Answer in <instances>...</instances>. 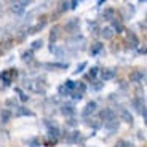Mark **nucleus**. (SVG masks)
I'll use <instances>...</instances> for the list:
<instances>
[{"instance_id": "nucleus-1", "label": "nucleus", "mask_w": 147, "mask_h": 147, "mask_svg": "<svg viewBox=\"0 0 147 147\" xmlns=\"http://www.w3.org/2000/svg\"><path fill=\"white\" fill-rule=\"evenodd\" d=\"M24 83L27 85V88L34 93H40V94H45L47 91V85L45 82H40V80H26Z\"/></svg>"}, {"instance_id": "nucleus-2", "label": "nucleus", "mask_w": 147, "mask_h": 147, "mask_svg": "<svg viewBox=\"0 0 147 147\" xmlns=\"http://www.w3.org/2000/svg\"><path fill=\"white\" fill-rule=\"evenodd\" d=\"M83 43H85V38H83L82 35H77V37H72V38H69V42H67V47H70L74 51H77V50H82V48H83Z\"/></svg>"}, {"instance_id": "nucleus-3", "label": "nucleus", "mask_w": 147, "mask_h": 147, "mask_svg": "<svg viewBox=\"0 0 147 147\" xmlns=\"http://www.w3.org/2000/svg\"><path fill=\"white\" fill-rule=\"evenodd\" d=\"M27 5H30V2H26V0H21V2H13V3H11V11H13L15 15L21 16L22 13H24V10H26Z\"/></svg>"}, {"instance_id": "nucleus-4", "label": "nucleus", "mask_w": 147, "mask_h": 147, "mask_svg": "<svg viewBox=\"0 0 147 147\" xmlns=\"http://www.w3.org/2000/svg\"><path fill=\"white\" fill-rule=\"evenodd\" d=\"M85 90H86V86H85V83H82V82H78V83H75V90H74L70 94H72V98L75 101H80L82 98H83V93Z\"/></svg>"}, {"instance_id": "nucleus-5", "label": "nucleus", "mask_w": 147, "mask_h": 147, "mask_svg": "<svg viewBox=\"0 0 147 147\" xmlns=\"http://www.w3.org/2000/svg\"><path fill=\"white\" fill-rule=\"evenodd\" d=\"M74 90H75V82L74 80H66V83H64L63 86H59V94L67 96V94H70Z\"/></svg>"}, {"instance_id": "nucleus-6", "label": "nucleus", "mask_w": 147, "mask_h": 147, "mask_svg": "<svg viewBox=\"0 0 147 147\" xmlns=\"http://www.w3.org/2000/svg\"><path fill=\"white\" fill-rule=\"evenodd\" d=\"M16 75V70L15 69H8V70H3V72L0 74V78L3 80L5 85H10L13 82V77Z\"/></svg>"}, {"instance_id": "nucleus-7", "label": "nucleus", "mask_w": 147, "mask_h": 147, "mask_svg": "<svg viewBox=\"0 0 147 147\" xmlns=\"http://www.w3.org/2000/svg\"><path fill=\"white\" fill-rule=\"evenodd\" d=\"M78 27H80V19L78 18H72V19H69V21L66 22V30L67 32H77L78 30Z\"/></svg>"}, {"instance_id": "nucleus-8", "label": "nucleus", "mask_w": 147, "mask_h": 147, "mask_svg": "<svg viewBox=\"0 0 147 147\" xmlns=\"http://www.w3.org/2000/svg\"><path fill=\"white\" fill-rule=\"evenodd\" d=\"M133 104H134V107H136L138 112L146 118V101H144V98H138V99H134Z\"/></svg>"}, {"instance_id": "nucleus-9", "label": "nucleus", "mask_w": 147, "mask_h": 147, "mask_svg": "<svg viewBox=\"0 0 147 147\" xmlns=\"http://www.w3.org/2000/svg\"><path fill=\"white\" fill-rule=\"evenodd\" d=\"M96 109H98V104H96V101H90L86 106H85V109H83V117H90V115H93L96 112Z\"/></svg>"}, {"instance_id": "nucleus-10", "label": "nucleus", "mask_w": 147, "mask_h": 147, "mask_svg": "<svg viewBox=\"0 0 147 147\" xmlns=\"http://www.w3.org/2000/svg\"><path fill=\"white\" fill-rule=\"evenodd\" d=\"M61 114L66 115V117H69V115H74L75 114V106H74L72 102H66L61 106Z\"/></svg>"}, {"instance_id": "nucleus-11", "label": "nucleus", "mask_w": 147, "mask_h": 147, "mask_svg": "<svg viewBox=\"0 0 147 147\" xmlns=\"http://www.w3.org/2000/svg\"><path fill=\"white\" fill-rule=\"evenodd\" d=\"M114 118H117V114L112 109H104L101 112V121H109V120H114Z\"/></svg>"}, {"instance_id": "nucleus-12", "label": "nucleus", "mask_w": 147, "mask_h": 147, "mask_svg": "<svg viewBox=\"0 0 147 147\" xmlns=\"http://www.w3.org/2000/svg\"><path fill=\"white\" fill-rule=\"evenodd\" d=\"M144 78H146V74H144L142 70H133V72L129 74V80H131V82H136V83L142 82Z\"/></svg>"}, {"instance_id": "nucleus-13", "label": "nucleus", "mask_w": 147, "mask_h": 147, "mask_svg": "<svg viewBox=\"0 0 147 147\" xmlns=\"http://www.w3.org/2000/svg\"><path fill=\"white\" fill-rule=\"evenodd\" d=\"M115 74H117L115 69H102L101 70V80H102V83L107 82V80H110V78H114Z\"/></svg>"}, {"instance_id": "nucleus-14", "label": "nucleus", "mask_w": 147, "mask_h": 147, "mask_svg": "<svg viewBox=\"0 0 147 147\" xmlns=\"http://www.w3.org/2000/svg\"><path fill=\"white\" fill-rule=\"evenodd\" d=\"M59 35H61V27H59V26H55V27L51 29V32H50V42H51V45H56Z\"/></svg>"}, {"instance_id": "nucleus-15", "label": "nucleus", "mask_w": 147, "mask_h": 147, "mask_svg": "<svg viewBox=\"0 0 147 147\" xmlns=\"http://www.w3.org/2000/svg\"><path fill=\"white\" fill-rule=\"evenodd\" d=\"M104 126H106L109 131H117L118 126H120V123H118V118H114V120H109V121H104Z\"/></svg>"}, {"instance_id": "nucleus-16", "label": "nucleus", "mask_w": 147, "mask_h": 147, "mask_svg": "<svg viewBox=\"0 0 147 147\" xmlns=\"http://www.w3.org/2000/svg\"><path fill=\"white\" fill-rule=\"evenodd\" d=\"M78 139H80V131L67 133V136H66V142H69V144H75V142H78Z\"/></svg>"}, {"instance_id": "nucleus-17", "label": "nucleus", "mask_w": 147, "mask_h": 147, "mask_svg": "<svg viewBox=\"0 0 147 147\" xmlns=\"http://www.w3.org/2000/svg\"><path fill=\"white\" fill-rule=\"evenodd\" d=\"M15 115H16V117H24V115H29V117H32L34 112H32V110H29L27 107H21V106H18V107H16Z\"/></svg>"}, {"instance_id": "nucleus-18", "label": "nucleus", "mask_w": 147, "mask_h": 147, "mask_svg": "<svg viewBox=\"0 0 147 147\" xmlns=\"http://www.w3.org/2000/svg\"><path fill=\"white\" fill-rule=\"evenodd\" d=\"M102 48H104V45H102V43L96 42V43H93V45H91V48H90V53H91V56H98L101 51H102Z\"/></svg>"}, {"instance_id": "nucleus-19", "label": "nucleus", "mask_w": 147, "mask_h": 147, "mask_svg": "<svg viewBox=\"0 0 147 147\" xmlns=\"http://www.w3.org/2000/svg\"><path fill=\"white\" fill-rule=\"evenodd\" d=\"M120 118H121L123 121H126V123H129V125H133V115L129 114V110L121 109V112H120Z\"/></svg>"}, {"instance_id": "nucleus-20", "label": "nucleus", "mask_w": 147, "mask_h": 147, "mask_svg": "<svg viewBox=\"0 0 147 147\" xmlns=\"http://www.w3.org/2000/svg\"><path fill=\"white\" fill-rule=\"evenodd\" d=\"M101 35H102V38L104 40H110L112 37H114V30H112V27H102L101 29Z\"/></svg>"}, {"instance_id": "nucleus-21", "label": "nucleus", "mask_w": 147, "mask_h": 147, "mask_svg": "<svg viewBox=\"0 0 147 147\" xmlns=\"http://www.w3.org/2000/svg\"><path fill=\"white\" fill-rule=\"evenodd\" d=\"M114 15H115L114 8H106V10L102 11V19H106V21H112V19H114Z\"/></svg>"}, {"instance_id": "nucleus-22", "label": "nucleus", "mask_w": 147, "mask_h": 147, "mask_svg": "<svg viewBox=\"0 0 147 147\" xmlns=\"http://www.w3.org/2000/svg\"><path fill=\"white\" fill-rule=\"evenodd\" d=\"M112 30L114 32H117V34H120V32H123V24H121V21H118V19H112Z\"/></svg>"}, {"instance_id": "nucleus-23", "label": "nucleus", "mask_w": 147, "mask_h": 147, "mask_svg": "<svg viewBox=\"0 0 147 147\" xmlns=\"http://www.w3.org/2000/svg\"><path fill=\"white\" fill-rule=\"evenodd\" d=\"M11 115H13V114H11V112H10L8 109H3L2 112H0V118H2V121H3V123H7V121L10 120Z\"/></svg>"}, {"instance_id": "nucleus-24", "label": "nucleus", "mask_w": 147, "mask_h": 147, "mask_svg": "<svg viewBox=\"0 0 147 147\" xmlns=\"http://www.w3.org/2000/svg\"><path fill=\"white\" fill-rule=\"evenodd\" d=\"M128 42H131V47H138V43H139L138 37L134 35V34H133L131 30H128Z\"/></svg>"}, {"instance_id": "nucleus-25", "label": "nucleus", "mask_w": 147, "mask_h": 147, "mask_svg": "<svg viewBox=\"0 0 147 147\" xmlns=\"http://www.w3.org/2000/svg\"><path fill=\"white\" fill-rule=\"evenodd\" d=\"M50 51H51V53H55V55L56 56H63V48H58V47H56V45H50Z\"/></svg>"}, {"instance_id": "nucleus-26", "label": "nucleus", "mask_w": 147, "mask_h": 147, "mask_svg": "<svg viewBox=\"0 0 147 147\" xmlns=\"http://www.w3.org/2000/svg\"><path fill=\"white\" fill-rule=\"evenodd\" d=\"M43 66L45 67H50V69H53V67H56V69H67V67H69V64H58V63H56V64H43Z\"/></svg>"}, {"instance_id": "nucleus-27", "label": "nucleus", "mask_w": 147, "mask_h": 147, "mask_svg": "<svg viewBox=\"0 0 147 147\" xmlns=\"http://www.w3.org/2000/svg\"><path fill=\"white\" fill-rule=\"evenodd\" d=\"M88 125L93 128H99L102 125V121H101V118H91V121H88Z\"/></svg>"}, {"instance_id": "nucleus-28", "label": "nucleus", "mask_w": 147, "mask_h": 147, "mask_svg": "<svg viewBox=\"0 0 147 147\" xmlns=\"http://www.w3.org/2000/svg\"><path fill=\"white\" fill-rule=\"evenodd\" d=\"M42 45H43V42H42V40H35V42H32V45H30V51H35V50L42 48Z\"/></svg>"}, {"instance_id": "nucleus-29", "label": "nucleus", "mask_w": 147, "mask_h": 147, "mask_svg": "<svg viewBox=\"0 0 147 147\" xmlns=\"http://www.w3.org/2000/svg\"><path fill=\"white\" fill-rule=\"evenodd\" d=\"M115 147H131V142H129V141H125V139H120V141H117Z\"/></svg>"}, {"instance_id": "nucleus-30", "label": "nucleus", "mask_w": 147, "mask_h": 147, "mask_svg": "<svg viewBox=\"0 0 147 147\" xmlns=\"http://www.w3.org/2000/svg\"><path fill=\"white\" fill-rule=\"evenodd\" d=\"M99 74V67H91V70H90V74H88V78H96V75Z\"/></svg>"}, {"instance_id": "nucleus-31", "label": "nucleus", "mask_w": 147, "mask_h": 147, "mask_svg": "<svg viewBox=\"0 0 147 147\" xmlns=\"http://www.w3.org/2000/svg\"><path fill=\"white\" fill-rule=\"evenodd\" d=\"M85 67H86V63L83 61V63H80V66H77V69L74 70V75H78L80 72H83V69H85Z\"/></svg>"}, {"instance_id": "nucleus-32", "label": "nucleus", "mask_w": 147, "mask_h": 147, "mask_svg": "<svg viewBox=\"0 0 147 147\" xmlns=\"http://www.w3.org/2000/svg\"><path fill=\"white\" fill-rule=\"evenodd\" d=\"M21 58H22V61H32V51H30V50L29 51H24Z\"/></svg>"}, {"instance_id": "nucleus-33", "label": "nucleus", "mask_w": 147, "mask_h": 147, "mask_svg": "<svg viewBox=\"0 0 147 147\" xmlns=\"http://www.w3.org/2000/svg\"><path fill=\"white\" fill-rule=\"evenodd\" d=\"M16 93H18V94H19V99H21V101H27V96L24 94V93H22V91H21V90H19V88H16Z\"/></svg>"}, {"instance_id": "nucleus-34", "label": "nucleus", "mask_w": 147, "mask_h": 147, "mask_svg": "<svg viewBox=\"0 0 147 147\" xmlns=\"http://www.w3.org/2000/svg\"><path fill=\"white\" fill-rule=\"evenodd\" d=\"M96 29H98V24H96V22H90V30H91L93 34L96 32Z\"/></svg>"}, {"instance_id": "nucleus-35", "label": "nucleus", "mask_w": 147, "mask_h": 147, "mask_svg": "<svg viewBox=\"0 0 147 147\" xmlns=\"http://www.w3.org/2000/svg\"><path fill=\"white\" fill-rule=\"evenodd\" d=\"M7 106H15V109H16V107H18V104H16L15 99H8L7 101Z\"/></svg>"}, {"instance_id": "nucleus-36", "label": "nucleus", "mask_w": 147, "mask_h": 147, "mask_svg": "<svg viewBox=\"0 0 147 147\" xmlns=\"http://www.w3.org/2000/svg\"><path fill=\"white\" fill-rule=\"evenodd\" d=\"M61 5H63V10H69V8H70V3H69V2H63Z\"/></svg>"}, {"instance_id": "nucleus-37", "label": "nucleus", "mask_w": 147, "mask_h": 147, "mask_svg": "<svg viewBox=\"0 0 147 147\" xmlns=\"http://www.w3.org/2000/svg\"><path fill=\"white\" fill-rule=\"evenodd\" d=\"M102 85H104L102 82H99V83H96L94 86H93V90H101V88H102Z\"/></svg>"}, {"instance_id": "nucleus-38", "label": "nucleus", "mask_w": 147, "mask_h": 147, "mask_svg": "<svg viewBox=\"0 0 147 147\" xmlns=\"http://www.w3.org/2000/svg\"><path fill=\"white\" fill-rule=\"evenodd\" d=\"M69 3H70V8H72V10H74V8H77L78 2H77V0H74V2H69Z\"/></svg>"}, {"instance_id": "nucleus-39", "label": "nucleus", "mask_w": 147, "mask_h": 147, "mask_svg": "<svg viewBox=\"0 0 147 147\" xmlns=\"http://www.w3.org/2000/svg\"><path fill=\"white\" fill-rule=\"evenodd\" d=\"M139 53H141V55H146V47L139 48Z\"/></svg>"}]
</instances>
